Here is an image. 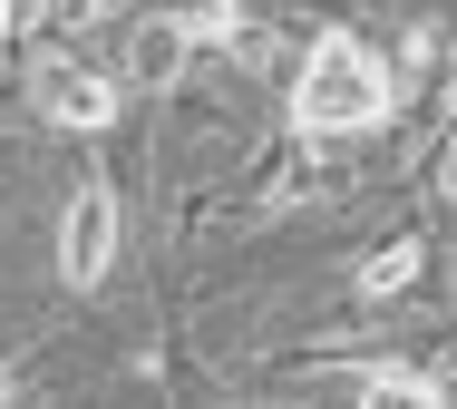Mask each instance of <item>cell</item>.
<instances>
[{
    "label": "cell",
    "mask_w": 457,
    "mask_h": 409,
    "mask_svg": "<svg viewBox=\"0 0 457 409\" xmlns=\"http://www.w3.org/2000/svg\"><path fill=\"white\" fill-rule=\"evenodd\" d=\"M10 29H20V0H0V39H10Z\"/></svg>",
    "instance_id": "8"
},
{
    "label": "cell",
    "mask_w": 457,
    "mask_h": 409,
    "mask_svg": "<svg viewBox=\"0 0 457 409\" xmlns=\"http://www.w3.org/2000/svg\"><path fill=\"white\" fill-rule=\"evenodd\" d=\"M20 88H29V107H39L49 127H69V137H97V127H117V79H107L97 59H79V49H39Z\"/></svg>",
    "instance_id": "2"
},
{
    "label": "cell",
    "mask_w": 457,
    "mask_h": 409,
    "mask_svg": "<svg viewBox=\"0 0 457 409\" xmlns=\"http://www.w3.org/2000/svg\"><path fill=\"white\" fill-rule=\"evenodd\" d=\"M166 29H176L185 49H214V39H234V29H244V10H234V0H176V10H166Z\"/></svg>",
    "instance_id": "5"
},
{
    "label": "cell",
    "mask_w": 457,
    "mask_h": 409,
    "mask_svg": "<svg viewBox=\"0 0 457 409\" xmlns=\"http://www.w3.org/2000/svg\"><path fill=\"white\" fill-rule=\"evenodd\" d=\"M379 117H389V69L370 59L361 39L331 29V39L302 59V79H292V127L331 146V137H370Z\"/></svg>",
    "instance_id": "1"
},
{
    "label": "cell",
    "mask_w": 457,
    "mask_h": 409,
    "mask_svg": "<svg viewBox=\"0 0 457 409\" xmlns=\"http://www.w3.org/2000/svg\"><path fill=\"white\" fill-rule=\"evenodd\" d=\"M361 400H448V371H361Z\"/></svg>",
    "instance_id": "7"
},
{
    "label": "cell",
    "mask_w": 457,
    "mask_h": 409,
    "mask_svg": "<svg viewBox=\"0 0 457 409\" xmlns=\"http://www.w3.org/2000/svg\"><path fill=\"white\" fill-rule=\"evenodd\" d=\"M107 263H117V196H107V186H79V196H69V224H59V273L88 293Z\"/></svg>",
    "instance_id": "3"
},
{
    "label": "cell",
    "mask_w": 457,
    "mask_h": 409,
    "mask_svg": "<svg viewBox=\"0 0 457 409\" xmlns=\"http://www.w3.org/2000/svg\"><path fill=\"white\" fill-rule=\"evenodd\" d=\"M176 69H185V39L166 29V20H146V29L127 39V79H146V88H166Z\"/></svg>",
    "instance_id": "4"
},
{
    "label": "cell",
    "mask_w": 457,
    "mask_h": 409,
    "mask_svg": "<svg viewBox=\"0 0 457 409\" xmlns=\"http://www.w3.org/2000/svg\"><path fill=\"white\" fill-rule=\"evenodd\" d=\"M409 283H419V244H389V254L361 263V293H370V303H389V293H409Z\"/></svg>",
    "instance_id": "6"
}]
</instances>
